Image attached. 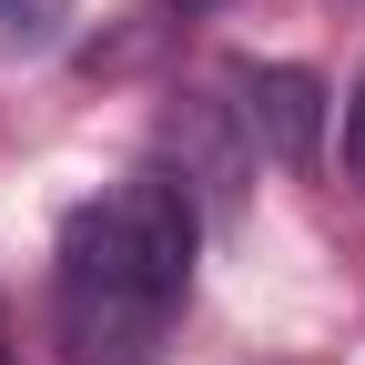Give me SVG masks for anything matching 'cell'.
Listing matches in <instances>:
<instances>
[{"mask_svg":"<svg viewBox=\"0 0 365 365\" xmlns=\"http://www.w3.org/2000/svg\"><path fill=\"white\" fill-rule=\"evenodd\" d=\"M193 244H203V213L163 163L61 223V325H71L81 365H102V355L122 365L173 325V304L193 294Z\"/></svg>","mask_w":365,"mask_h":365,"instance_id":"1","label":"cell"},{"mask_svg":"<svg viewBox=\"0 0 365 365\" xmlns=\"http://www.w3.org/2000/svg\"><path fill=\"white\" fill-rule=\"evenodd\" d=\"M163 173L193 193V213L234 223V213H244V182H254V143L234 132V112H223V102L182 91V102L163 112Z\"/></svg>","mask_w":365,"mask_h":365,"instance_id":"2","label":"cell"},{"mask_svg":"<svg viewBox=\"0 0 365 365\" xmlns=\"http://www.w3.org/2000/svg\"><path fill=\"white\" fill-rule=\"evenodd\" d=\"M234 91H244V143H264L274 163H314V153H325V81H314L304 61H244L234 71Z\"/></svg>","mask_w":365,"mask_h":365,"instance_id":"3","label":"cell"},{"mask_svg":"<svg viewBox=\"0 0 365 365\" xmlns=\"http://www.w3.org/2000/svg\"><path fill=\"white\" fill-rule=\"evenodd\" d=\"M61 31H71V0H0V51L41 61V51H61Z\"/></svg>","mask_w":365,"mask_h":365,"instance_id":"4","label":"cell"},{"mask_svg":"<svg viewBox=\"0 0 365 365\" xmlns=\"http://www.w3.org/2000/svg\"><path fill=\"white\" fill-rule=\"evenodd\" d=\"M345 173H355V182H365V81H355V91H345Z\"/></svg>","mask_w":365,"mask_h":365,"instance_id":"5","label":"cell"},{"mask_svg":"<svg viewBox=\"0 0 365 365\" xmlns=\"http://www.w3.org/2000/svg\"><path fill=\"white\" fill-rule=\"evenodd\" d=\"M0 365H21V355H11V314H0Z\"/></svg>","mask_w":365,"mask_h":365,"instance_id":"6","label":"cell"},{"mask_svg":"<svg viewBox=\"0 0 365 365\" xmlns=\"http://www.w3.org/2000/svg\"><path fill=\"white\" fill-rule=\"evenodd\" d=\"M182 11H213V0H182Z\"/></svg>","mask_w":365,"mask_h":365,"instance_id":"7","label":"cell"}]
</instances>
